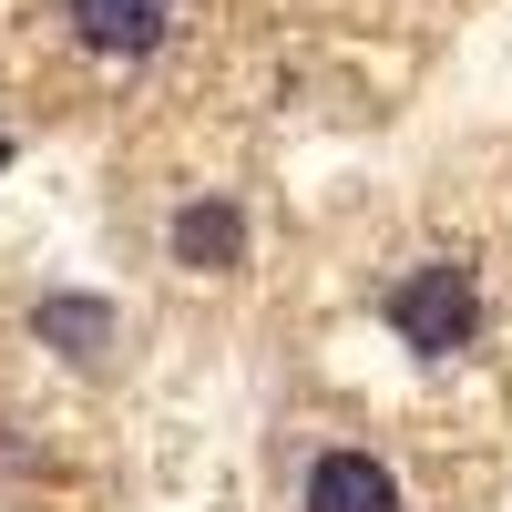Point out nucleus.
<instances>
[{"instance_id": "obj_5", "label": "nucleus", "mask_w": 512, "mask_h": 512, "mask_svg": "<svg viewBox=\"0 0 512 512\" xmlns=\"http://www.w3.org/2000/svg\"><path fill=\"white\" fill-rule=\"evenodd\" d=\"M31 338H41L52 359H82V369H93V359L113 349V308H103V297H82V287H52V297L31 308Z\"/></svg>"}, {"instance_id": "obj_2", "label": "nucleus", "mask_w": 512, "mask_h": 512, "mask_svg": "<svg viewBox=\"0 0 512 512\" xmlns=\"http://www.w3.org/2000/svg\"><path fill=\"white\" fill-rule=\"evenodd\" d=\"M164 246H175V267L226 277V267H246V205L236 195H185L175 226H164Z\"/></svg>"}, {"instance_id": "obj_4", "label": "nucleus", "mask_w": 512, "mask_h": 512, "mask_svg": "<svg viewBox=\"0 0 512 512\" xmlns=\"http://www.w3.org/2000/svg\"><path fill=\"white\" fill-rule=\"evenodd\" d=\"M308 512H400V472L369 451H318L308 461Z\"/></svg>"}, {"instance_id": "obj_3", "label": "nucleus", "mask_w": 512, "mask_h": 512, "mask_svg": "<svg viewBox=\"0 0 512 512\" xmlns=\"http://www.w3.org/2000/svg\"><path fill=\"white\" fill-rule=\"evenodd\" d=\"M72 31L93 41L113 62H144L164 52V31H175V0H72Z\"/></svg>"}, {"instance_id": "obj_6", "label": "nucleus", "mask_w": 512, "mask_h": 512, "mask_svg": "<svg viewBox=\"0 0 512 512\" xmlns=\"http://www.w3.org/2000/svg\"><path fill=\"white\" fill-rule=\"evenodd\" d=\"M0 175H11V134H0Z\"/></svg>"}, {"instance_id": "obj_1", "label": "nucleus", "mask_w": 512, "mask_h": 512, "mask_svg": "<svg viewBox=\"0 0 512 512\" xmlns=\"http://www.w3.org/2000/svg\"><path fill=\"white\" fill-rule=\"evenodd\" d=\"M390 328H400V349H420V359L472 349V328H482L472 267H420V277H400V287H390Z\"/></svg>"}]
</instances>
